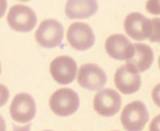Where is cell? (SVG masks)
<instances>
[{
  "label": "cell",
  "instance_id": "23",
  "mask_svg": "<svg viewBox=\"0 0 160 131\" xmlns=\"http://www.w3.org/2000/svg\"><path fill=\"white\" fill-rule=\"evenodd\" d=\"M114 131H118V130H114Z\"/></svg>",
  "mask_w": 160,
  "mask_h": 131
},
{
  "label": "cell",
  "instance_id": "18",
  "mask_svg": "<svg viewBox=\"0 0 160 131\" xmlns=\"http://www.w3.org/2000/svg\"><path fill=\"white\" fill-rule=\"evenodd\" d=\"M149 131H160V114L153 118L149 127Z\"/></svg>",
  "mask_w": 160,
  "mask_h": 131
},
{
  "label": "cell",
  "instance_id": "9",
  "mask_svg": "<svg viewBox=\"0 0 160 131\" xmlns=\"http://www.w3.org/2000/svg\"><path fill=\"white\" fill-rule=\"evenodd\" d=\"M36 112V103L31 95L26 93H20L15 95L10 106L12 119L19 123L31 121Z\"/></svg>",
  "mask_w": 160,
  "mask_h": 131
},
{
  "label": "cell",
  "instance_id": "4",
  "mask_svg": "<svg viewBox=\"0 0 160 131\" xmlns=\"http://www.w3.org/2000/svg\"><path fill=\"white\" fill-rule=\"evenodd\" d=\"M9 26L18 32H28L34 29L37 23V17L34 11L24 5L12 6L8 14Z\"/></svg>",
  "mask_w": 160,
  "mask_h": 131
},
{
  "label": "cell",
  "instance_id": "2",
  "mask_svg": "<svg viewBox=\"0 0 160 131\" xmlns=\"http://www.w3.org/2000/svg\"><path fill=\"white\" fill-rule=\"evenodd\" d=\"M149 120V113L143 102L139 100L126 105L121 115V122L126 131H141Z\"/></svg>",
  "mask_w": 160,
  "mask_h": 131
},
{
  "label": "cell",
  "instance_id": "20",
  "mask_svg": "<svg viewBox=\"0 0 160 131\" xmlns=\"http://www.w3.org/2000/svg\"><path fill=\"white\" fill-rule=\"evenodd\" d=\"M158 64H159V69H160V56L158 59Z\"/></svg>",
  "mask_w": 160,
  "mask_h": 131
},
{
  "label": "cell",
  "instance_id": "16",
  "mask_svg": "<svg viewBox=\"0 0 160 131\" xmlns=\"http://www.w3.org/2000/svg\"><path fill=\"white\" fill-rule=\"evenodd\" d=\"M147 11L152 14H160V0H148L146 4Z\"/></svg>",
  "mask_w": 160,
  "mask_h": 131
},
{
  "label": "cell",
  "instance_id": "11",
  "mask_svg": "<svg viewBox=\"0 0 160 131\" xmlns=\"http://www.w3.org/2000/svg\"><path fill=\"white\" fill-rule=\"evenodd\" d=\"M124 27L126 34L136 41L149 39L152 32L151 20L136 12L130 13L126 17Z\"/></svg>",
  "mask_w": 160,
  "mask_h": 131
},
{
  "label": "cell",
  "instance_id": "10",
  "mask_svg": "<svg viewBox=\"0 0 160 131\" xmlns=\"http://www.w3.org/2000/svg\"><path fill=\"white\" fill-rule=\"evenodd\" d=\"M50 73L54 80L61 85L72 82L76 75L77 64L69 56L57 57L50 64Z\"/></svg>",
  "mask_w": 160,
  "mask_h": 131
},
{
  "label": "cell",
  "instance_id": "8",
  "mask_svg": "<svg viewBox=\"0 0 160 131\" xmlns=\"http://www.w3.org/2000/svg\"><path fill=\"white\" fill-rule=\"evenodd\" d=\"M67 39L72 48L78 51H85L94 45L95 37L91 27L88 24L76 22L69 27Z\"/></svg>",
  "mask_w": 160,
  "mask_h": 131
},
{
  "label": "cell",
  "instance_id": "5",
  "mask_svg": "<svg viewBox=\"0 0 160 131\" xmlns=\"http://www.w3.org/2000/svg\"><path fill=\"white\" fill-rule=\"evenodd\" d=\"M114 83L117 89L124 94L137 92L141 85L139 72L132 64L126 63L119 67L114 75Z\"/></svg>",
  "mask_w": 160,
  "mask_h": 131
},
{
  "label": "cell",
  "instance_id": "17",
  "mask_svg": "<svg viewBox=\"0 0 160 131\" xmlns=\"http://www.w3.org/2000/svg\"><path fill=\"white\" fill-rule=\"evenodd\" d=\"M152 99L154 104L160 108V83L157 84L152 89Z\"/></svg>",
  "mask_w": 160,
  "mask_h": 131
},
{
  "label": "cell",
  "instance_id": "1",
  "mask_svg": "<svg viewBox=\"0 0 160 131\" xmlns=\"http://www.w3.org/2000/svg\"><path fill=\"white\" fill-rule=\"evenodd\" d=\"M79 99L78 94L68 88H62L55 91L49 99L51 110L57 115L67 117L78 109Z\"/></svg>",
  "mask_w": 160,
  "mask_h": 131
},
{
  "label": "cell",
  "instance_id": "19",
  "mask_svg": "<svg viewBox=\"0 0 160 131\" xmlns=\"http://www.w3.org/2000/svg\"><path fill=\"white\" fill-rule=\"evenodd\" d=\"M31 124H28L25 126L19 127L15 125H12V131H29Z\"/></svg>",
  "mask_w": 160,
  "mask_h": 131
},
{
  "label": "cell",
  "instance_id": "15",
  "mask_svg": "<svg viewBox=\"0 0 160 131\" xmlns=\"http://www.w3.org/2000/svg\"><path fill=\"white\" fill-rule=\"evenodd\" d=\"M151 20L152 32L149 40L151 42H160V18L155 17Z\"/></svg>",
  "mask_w": 160,
  "mask_h": 131
},
{
  "label": "cell",
  "instance_id": "3",
  "mask_svg": "<svg viewBox=\"0 0 160 131\" xmlns=\"http://www.w3.org/2000/svg\"><path fill=\"white\" fill-rule=\"evenodd\" d=\"M64 29L62 24L54 19H46L41 22L36 34V42L45 48H54L62 40Z\"/></svg>",
  "mask_w": 160,
  "mask_h": 131
},
{
  "label": "cell",
  "instance_id": "13",
  "mask_svg": "<svg viewBox=\"0 0 160 131\" xmlns=\"http://www.w3.org/2000/svg\"><path fill=\"white\" fill-rule=\"evenodd\" d=\"M98 10L96 0H68L65 6L66 14L71 19L88 18Z\"/></svg>",
  "mask_w": 160,
  "mask_h": 131
},
{
  "label": "cell",
  "instance_id": "21",
  "mask_svg": "<svg viewBox=\"0 0 160 131\" xmlns=\"http://www.w3.org/2000/svg\"><path fill=\"white\" fill-rule=\"evenodd\" d=\"M18 1H28L29 0H18Z\"/></svg>",
  "mask_w": 160,
  "mask_h": 131
},
{
  "label": "cell",
  "instance_id": "12",
  "mask_svg": "<svg viewBox=\"0 0 160 131\" xmlns=\"http://www.w3.org/2000/svg\"><path fill=\"white\" fill-rule=\"evenodd\" d=\"M105 49L111 57L119 61H127L133 54L134 44L124 35L117 34L106 39Z\"/></svg>",
  "mask_w": 160,
  "mask_h": 131
},
{
  "label": "cell",
  "instance_id": "6",
  "mask_svg": "<svg viewBox=\"0 0 160 131\" xmlns=\"http://www.w3.org/2000/svg\"><path fill=\"white\" fill-rule=\"evenodd\" d=\"M78 82L84 89L89 90H98L102 89L106 84L107 75L97 64H85L79 69Z\"/></svg>",
  "mask_w": 160,
  "mask_h": 131
},
{
  "label": "cell",
  "instance_id": "7",
  "mask_svg": "<svg viewBox=\"0 0 160 131\" xmlns=\"http://www.w3.org/2000/svg\"><path fill=\"white\" fill-rule=\"evenodd\" d=\"M121 97L115 90L104 89L96 94L93 101L95 111L104 117H112L117 114L121 109Z\"/></svg>",
  "mask_w": 160,
  "mask_h": 131
},
{
  "label": "cell",
  "instance_id": "14",
  "mask_svg": "<svg viewBox=\"0 0 160 131\" xmlns=\"http://www.w3.org/2000/svg\"><path fill=\"white\" fill-rule=\"evenodd\" d=\"M154 60V54L152 49L142 43L134 44V51L130 59L126 63L133 65L139 72H142L148 70Z\"/></svg>",
  "mask_w": 160,
  "mask_h": 131
},
{
  "label": "cell",
  "instance_id": "22",
  "mask_svg": "<svg viewBox=\"0 0 160 131\" xmlns=\"http://www.w3.org/2000/svg\"><path fill=\"white\" fill-rule=\"evenodd\" d=\"M44 131H52V130H44Z\"/></svg>",
  "mask_w": 160,
  "mask_h": 131
}]
</instances>
